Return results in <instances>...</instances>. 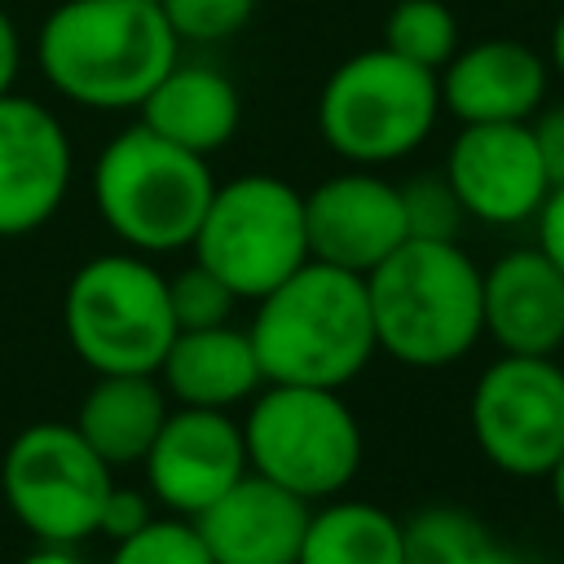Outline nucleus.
<instances>
[{
	"label": "nucleus",
	"mask_w": 564,
	"mask_h": 564,
	"mask_svg": "<svg viewBox=\"0 0 564 564\" xmlns=\"http://www.w3.org/2000/svg\"><path fill=\"white\" fill-rule=\"evenodd\" d=\"M176 57L159 0H62L35 31L44 84L84 110H137Z\"/></svg>",
	"instance_id": "f257e3e1"
},
{
	"label": "nucleus",
	"mask_w": 564,
	"mask_h": 564,
	"mask_svg": "<svg viewBox=\"0 0 564 564\" xmlns=\"http://www.w3.org/2000/svg\"><path fill=\"white\" fill-rule=\"evenodd\" d=\"M247 335L264 383L348 388L379 352L366 278L317 260L256 300Z\"/></svg>",
	"instance_id": "f03ea898"
},
{
	"label": "nucleus",
	"mask_w": 564,
	"mask_h": 564,
	"mask_svg": "<svg viewBox=\"0 0 564 564\" xmlns=\"http://www.w3.org/2000/svg\"><path fill=\"white\" fill-rule=\"evenodd\" d=\"M375 344L410 370L463 361L480 326V264L454 238H405L366 273Z\"/></svg>",
	"instance_id": "7ed1b4c3"
},
{
	"label": "nucleus",
	"mask_w": 564,
	"mask_h": 564,
	"mask_svg": "<svg viewBox=\"0 0 564 564\" xmlns=\"http://www.w3.org/2000/svg\"><path fill=\"white\" fill-rule=\"evenodd\" d=\"M216 176L203 154H189L145 123L115 132L93 163V207L123 251L172 256L198 234Z\"/></svg>",
	"instance_id": "20e7f679"
},
{
	"label": "nucleus",
	"mask_w": 564,
	"mask_h": 564,
	"mask_svg": "<svg viewBox=\"0 0 564 564\" xmlns=\"http://www.w3.org/2000/svg\"><path fill=\"white\" fill-rule=\"evenodd\" d=\"M242 423L247 467L304 502L339 498L366 458V436L344 388L264 383Z\"/></svg>",
	"instance_id": "39448f33"
},
{
	"label": "nucleus",
	"mask_w": 564,
	"mask_h": 564,
	"mask_svg": "<svg viewBox=\"0 0 564 564\" xmlns=\"http://www.w3.org/2000/svg\"><path fill=\"white\" fill-rule=\"evenodd\" d=\"M441 119L436 75L379 48L344 57L317 93V137L348 167H388L414 154Z\"/></svg>",
	"instance_id": "423d86ee"
},
{
	"label": "nucleus",
	"mask_w": 564,
	"mask_h": 564,
	"mask_svg": "<svg viewBox=\"0 0 564 564\" xmlns=\"http://www.w3.org/2000/svg\"><path fill=\"white\" fill-rule=\"evenodd\" d=\"M62 330L93 375H154L176 335L167 273L137 251L84 260L62 295Z\"/></svg>",
	"instance_id": "0eeeda50"
},
{
	"label": "nucleus",
	"mask_w": 564,
	"mask_h": 564,
	"mask_svg": "<svg viewBox=\"0 0 564 564\" xmlns=\"http://www.w3.org/2000/svg\"><path fill=\"white\" fill-rule=\"evenodd\" d=\"M189 251L238 300H260L308 264L304 194L269 172L216 181Z\"/></svg>",
	"instance_id": "6e6552de"
},
{
	"label": "nucleus",
	"mask_w": 564,
	"mask_h": 564,
	"mask_svg": "<svg viewBox=\"0 0 564 564\" xmlns=\"http://www.w3.org/2000/svg\"><path fill=\"white\" fill-rule=\"evenodd\" d=\"M115 467L75 432V423H31L0 458L9 516L40 546H79L97 538Z\"/></svg>",
	"instance_id": "1a4fd4ad"
},
{
	"label": "nucleus",
	"mask_w": 564,
	"mask_h": 564,
	"mask_svg": "<svg viewBox=\"0 0 564 564\" xmlns=\"http://www.w3.org/2000/svg\"><path fill=\"white\" fill-rule=\"evenodd\" d=\"M467 423L494 471L546 480L564 454V366L555 357L498 352L471 383Z\"/></svg>",
	"instance_id": "9d476101"
},
{
	"label": "nucleus",
	"mask_w": 564,
	"mask_h": 564,
	"mask_svg": "<svg viewBox=\"0 0 564 564\" xmlns=\"http://www.w3.org/2000/svg\"><path fill=\"white\" fill-rule=\"evenodd\" d=\"M304 234L308 260L366 278L410 238L401 185L379 167H344L304 189Z\"/></svg>",
	"instance_id": "9b49d317"
},
{
	"label": "nucleus",
	"mask_w": 564,
	"mask_h": 564,
	"mask_svg": "<svg viewBox=\"0 0 564 564\" xmlns=\"http://www.w3.org/2000/svg\"><path fill=\"white\" fill-rule=\"evenodd\" d=\"M441 176L467 220L498 229L533 220L551 189L529 123H458Z\"/></svg>",
	"instance_id": "f8f14e48"
},
{
	"label": "nucleus",
	"mask_w": 564,
	"mask_h": 564,
	"mask_svg": "<svg viewBox=\"0 0 564 564\" xmlns=\"http://www.w3.org/2000/svg\"><path fill=\"white\" fill-rule=\"evenodd\" d=\"M75 176V154L62 119L26 97L4 93L0 97V238H26L44 229Z\"/></svg>",
	"instance_id": "ddd939ff"
},
{
	"label": "nucleus",
	"mask_w": 564,
	"mask_h": 564,
	"mask_svg": "<svg viewBox=\"0 0 564 564\" xmlns=\"http://www.w3.org/2000/svg\"><path fill=\"white\" fill-rule=\"evenodd\" d=\"M141 471L159 507L194 520L203 507H212L229 485H238L251 471L242 423L229 410L172 405L154 445L141 458Z\"/></svg>",
	"instance_id": "4468645a"
},
{
	"label": "nucleus",
	"mask_w": 564,
	"mask_h": 564,
	"mask_svg": "<svg viewBox=\"0 0 564 564\" xmlns=\"http://www.w3.org/2000/svg\"><path fill=\"white\" fill-rule=\"evenodd\" d=\"M546 57L511 35L458 44L436 70L441 110L458 123H529L546 106Z\"/></svg>",
	"instance_id": "2eb2a0df"
},
{
	"label": "nucleus",
	"mask_w": 564,
	"mask_h": 564,
	"mask_svg": "<svg viewBox=\"0 0 564 564\" xmlns=\"http://www.w3.org/2000/svg\"><path fill=\"white\" fill-rule=\"evenodd\" d=\"M480 326L498 352L555 357L564 348V273L538 247H511L480 269Z\"/></svg>",
	"instance_id": "dca6fc26"
},
{
	"label": "nucleus",
	"mask_w": 564,
	"mask_h": 564,
	"mask_svg": "<svg viewBox=\"0 0 564 564\" xmlns=\"http://www.w3.org/2000/svg\"><path fill=\"white\" fill-rule=\"evenodd\" d=\"M308 511L313 502L247 471L194 516V529L212 564H295Z\"/></svg>",
	"instance_id": "f3484780"
},
{
	"label": "nucleus",
	"mask_w": 564,
	"mask_h": 564,
	"mask_svg": "<svg viewBox=\"0 0 564 564\" xmlns=\"http://www.w3.org/2000/svg\"><path fill=\"white\" fill-rule=\"evenodd\" d=\"M137 115H141L137 123H145L154 137L207 159L234 141V132L242 123V97L220 66H212L203 57H194V62L176 57L167 66V75L145 93Z\"/></svg>",
	"instance_id": "a211bd4d"
},
{
	"label": "nucleus",
	"mask_w": 564,
	"mask_h": 564,
	"mask_svg": "<svg viewBox=\"0 0 564 564\" xmlns=\"http://www.w3.org/2000/svg\"><path fill=\"white\" fill-rule=\"evenodd\" d=\"M154 375L172 405L229 410V414L234 405H247L264 388L251 335L238 330L234 322L207 330H176Z\"/></svg>",
	"instance_id": "6ab92c4d"
},
{
	"label": "nucleus",
	"mask_w": 564,
	"mask_h": 564,
	"mask_svg": "<svg viewBox=\"0 0 564 564\" xmlns=\"http://www.w3.org/2000/svg\"><path fill=\"white\" fill-rule=\"evenodd\" d=\"M167 414L172 401L159 375H93L70 423L110 467H141Z\"/></svg>",
	"instance_id": "aec40b11"
},
{
	"label": "nucleus",
	"mask_w": 564,
	"mask_h": 564,
	"mask_svg": "<svg viewBox=\"0 0 564 564\" xmlns=\"http://www.w3.org/2000/svg\"><path fill=\"white\" fill-rule=\"evenodd\" d=\"M295 564H405L401 520L361 498H326L308 511Z\"/></svg>",
	"instance_id": "412c9836"
},
{
	"label": "nucleus",
	"mask_w": 564,
	"mask_h": 564,
	"mask_svg": "<svg viewBox=\"0 0 564 564\" xmlns=\"http://www.w3.org/2000/svg\"><path fill=\"white\" fill-rule=\"evenodd\" d=\"M405 564H520L516 551L467 507L427 502L401 520Z\"/></svg>",
	"instance_id": "4be33fe9"
},
{
	"label": "nucleus",
	"mask_w": 564,
	"mask_h": 564,
	"mask_svg": "<svg viewBox=\"0 0 564 564\" xmlns=\"http://www.w3.org/2000/svg\"><path fill=\"white\" fill-rule=\"evenodd\" d=\"M458 18L445 0H397L383 18V48L432 75L458 53Z\"/></svg>",
	"instance_id": "5701e85b"
},
{
	"label": "nucleus",
	"mask_w": 564,
	"mask_h": 564,
	"mask_svg": "<svg viewBox=\"0 0 564 564\" xmlns=\"http://www.w3.org/2000/svg\"><path fill=\"white\" fill-rule=\"evenodd\" d=\"M110 564H212L194 520L185 516H154L132 538L115 542Z\"/></svg>",
	"instance_id": "b1692460"
},
{
	"label": "nucleus",
	"mask_w": 564,
	"mask_h": 564,
	"mask_svg": "<svg viewBox=\"0 0 564 564\" xmlns=\"http://www.w3.org/2000/svg\"><path fill=\"white\" fill-rule=\"evenodd\" d=\"M167 304H172V322L176 330H207V326H225L234 322V304L238 295L198 260L185 264L181 273L167 278Z\"/></svg>",
	"instance_id": "393cba45"
},
{
	"label": "nucleus",
	"mask_w": 564,
	"mask_h": 564,
	"mask_svg": "<svg viewBox=\"0 0 564 564\" xmlns=\"http://www.w3.org/2000/svg\"><path fill=\"white\" fill-rule=\"evenodd\" d=\"M260 0H159L172 35L181 44H225L251 18Z\"/></svg>",
	"instance_id": "a878e982"
},
{
	"label": "nucleus",
	"mask_w": 564,
	"mask_h": 564,
	"mask_svg": "<svg viewBox=\"0 0 564 564\" xmlns=\"http://www.w3.org/2000/svg\"><path fill=\"white\" fill-rule=\"evenodd\" d=\"M401 203H405L410 238H454L458 242L467 212L441 172H419V176L401 181Z\"/></svg>",
	"instance_id": "bb28decb"
},
{
	"label": "nucleus",
	"mask_w": 564,
	"mask_h": 564,
	"mask_svg": "<svg viewBox=\"0 0 564 564\" xmlns=\"http://www.w3.org/2000/svg\"><path fill=\"white\" fill-rule=\"evenodd\" d=\"M150 520H154L150 498H145V494H137V489H128V485H115V489H110V498H106V507H101L97 538L123 542V538H132L137 529H145Z\"/></svg>",
	"instance_id": "cd10ccee"
},
{
	"label": "nucleus",
	"mask_w": 564,
	"mask_h": 564,
	"mask_svg": "<svg viewBox=\"0 0 564 564\" xmlns=\"http://www.w3.org/2000/svg\"><path fill=\"white\" fill-rule=\"evenodd\" d=\"M529 132H533V145L542 154L546 181L551 185H564V101L560 106H542L529 119Z\"/></svg>",
	"instance_id": "c85d7f7f"
},
{
	"label": "nucleus",
	"mask_w": 564,
	"mask_h": 564,
	"mask_svg": "<svg viewBox=\"0 0 564 564\" xmlns=\"http://www.w3.org/2000/svg\"><path fill=\"white\" fill-rule=\"evenodd\" d=\"M533 225H538V242H533V247L564 273V185H551V189H546V198H542Z\"/></svg>",
	"instance_id": "c756f323"
},
{
	"label": "nucleus",
	"mask_w": 564,
	"mask_h": 564,
	"mask_svg": "<svg viewBox=\"0 0 564 564\" xmlns=\"http://www.w3.org/2000/svg\"><path fill=\"white\" fill-rule=\"evenodd\" d=\"M22 75V35H18V22L0 9V97L13 93Z\"/></svg>",
	"instance_id": "7c9ffc66"
},
{
	"label": "nucleus",
	"mask_w": 564,
	"mask_h": 564,
	"mask_svg": "<svg viewBox=\"0 0 564 564\" xmlns=\"http://www.w3.org/2000/svg\"><path fill=\"white\" fill-rule=\"evenodd\" d=\"M18 564H93L88 555H79L75 546H35L31 555H22Z\"/></svg>",
	"instance_id": "2f4dec72"
},
{
	"label": "nucleus",
	"mask_w": 564,
	"mask_h": 564,
	"mask_svg": "<svg viewBox=\"0 0 564 564\" xmlns=\"http://www.w3.org/2000/svg\"><path fill=\"white\" fill-rule=\"evenodd\" d=\"M546 66L564 79V9H560V18L551 22V35H546Z\"/></svg>",
	"instance_id": "473e14b6"
},
{
	"label": "nucleus",
	"mask_w": 564,
	"mask_h": 564,
	"mask_svg": "<svg viewBox=\"0 0 564 564\" xmlns=\"http://www.w3.org/2000/svg\"><path fill=\"white\" fill-rule=\"evenodd\" d=\"M546 485H551V498H555V511H560V520H564V454H560V463L546 471Z\"/></svg>",
	"instance_id": "72a5a7b5"
}]
</instances>
